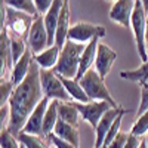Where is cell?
Instances as JSON below:
<instances>
[{
    "instance_id": "6da1fadb",
    "label": "cell",
    "mask_w": 148,
    "mask_h": 148,
    "mask_svg": "<svg viewBox=\"0 0 148 148\" xmlns=\"http://www.w3.org/2000/svg\"><path fill=\"white\" fill-rule=\"evenodd\" d=\"M43 98L45 95L40 83V67L33 59L27 79L15 88V92L8 104L10 111L8 129L12 135L18 138V135L25 127L28 117L31 116L34 108L43 101Z\"/></svg>"
},
{
    "instance_id": "7a4b0ae2",
    "label": "cell",
    "mask_w": 148,
    "mask_h": 148,
    "mask_svg": "<svg viewBox=\"0 0 148 148\" xmlns=\"http://www.w3.org/2000/svg\"><path fill=\"white\" fill-rule=\"evenodd\" d=\"M86 45L74 43L71 40H67L64 47L61 49V55L56 67L53 71L61 77L65 79H76L79 73V65H80V58L84 51Z\"/></svg>"
},
{
    "instance_id": "3957f363",
    "label": "cell",
    "mask_w": 148,
    "mask_h": 148,
    "mask_svg": "<svg viewBox=\"0 0 148 148\" xmlns=\"http://www.w3.org/2000/svg\"><path fill=\"white\" fill-rule=\"evenodd\" d=\"M82 88L84 89V92L88 93L89 99L95 101V102H108L113 108H119L120 105L113 99L110 90L107 89V86L104 83V79L98 74V71L95 68L89 70L84 74V77L80 80Z\"/></svg>"
},
{
    "instance_id": "277c9868",
    "label": "cell",
    "mask_w": 148,
    "mask_h": 148,
    "mask_svg": "<svg viewBox=\"0 0 148 148\" xmlns=\"http://www.w3.org/2000/svg\"><path fill=\"white\" fill-rule=\"evenodd\" d=\"M147 12L144 9V5L141 0L135 2V8L132 12V19H130V28L135 36V42H136V51L142 61V64L148 61L147 53V43H145V31H147Z\"/></svg>"
},
{
    "instance_id": "5b68a950",
    "label": "cell",
    "mask_w": 148,
    "mask_h": 148,
    "mask_svg": "<svg viewBox=\"0 0 148 148\" xmlns=\"http://www.w3.org/2000/svg\"><path fill=\"white\" fill-rule=\"evenodd\" d=\"M5 10H6L5 27H2V28H6L15 37H19V39L27 40V37L30 34V30L33 27L36 18L31 16V15L24 14V12H21V10L8 8V6H5Z\"/></svg>"
},
{
    "instance_id": "8992f818",
    "label": "cell",
    "mask_w": 148,
    "mask_h": 148,
    "mask_svg": "<svg viewBox=\"0 0 148 148\" xmlns=\"http://www.w3.org/2000/svg\"><path fill=\"white\" fill-rule=\"evenodd\" d=\"M40 83H42L43 95L46 98H49L51 101L71 102L68 92L65 90L59 76L53 70H42L40 68Z\"/></svg>"
},
{
    "instance_id": "52a82bcc",
    "label": "cell",
    "mask_w": 148,
    "mask_h": 148,
    "mask_svg": "<svg viewBox=\"0 0 148 148\" xmlns=\"http://www.w3.org/2000/svg\"><path fill=\"white\" fill-rule=\"evenodd\" d=\"M105 34L107 31L102 25L80 21L77 24H74V25H71L68 31V40L74 43H80V45H88L95 37H101L102 39V37H105Z\"/></svg>"
},
{
    "instance_id": "ba28073f",
    "label": "cell",
    "mask_w": 148,
    "mask_h": 148,
    "mask_svg": "<svg viewBox=\"0 0 148 148\" xmlns=\"http://www.w3.org/2000/svg\"><path fill=\"white\" fill-rule=\"evenodd\" d=\"M27 42H28V47L33 52V55H39L49 47V37H47V31L45 27V19L42 15L36 18L33 27L30 30V34L27 37Z\"/></svg>"
},
{
    "instance_id": "9c48e42d",
    "label": "cell",
    "mask_w": 148,
    "mask_h": 148,
    "mask_svg": "<svg viewBox=\"0 0 148 148\" xmlns=\"http://www.w3.org/2000/svg\"><path fill=\"white\" fill-rule=\"evenodd\" d=\"M74 104H76L82 119H84L93 129L98 127V123L101 121V119L105 116L107 111L110 108H113L108 102H95V101H92L89 104H79V102H74Z\"/></svg>"
},
{
    "instance_id": "30bf717a",
    "label": "cell",
    "mask_w": 148,
    "mask_h": 148,
    "mask_svg": "<svg viewBox=\"0 0 148 148\" xmlns=\"http://www.w3.org/2000/svg\"><path fill=\"white\" fill-rule=\"evenodd\" d=\"M125 108H110L105 116L101 119V121L98 123V127L95 129V144H93V148H102L104 147V142L107 139V135L111 129V126H113V123L116 121V119L121 114L125 113Z\"/></svg>"
},
{
    "instance_id": "8fae6325",
    "label": "cell",
    "mask_w": 148,
    "mask_h": 148,
    "mask_svg": "<svg viewBox=\"0 0 148 148\" xmlns=\"http://www.w3.org/2000/svg\"><path fill=\"white\" fill-rule=\"evenodd\" d=\"M49 102H51V99L45 96L43 101L34 108V111L27 120L25 127L22 129L24 133L36 135V136H43V120H45V114H46V110L49 107Z\"/></svg>"
},
{
    "instance_id": "7c38bea8",
    "label": "cell",
    "mask_w": 148,
    "mask_h": 148,
    "mask_svg": "<svg viewBox=\"0 0 148 148\" xmlns=\"http://www.w3.org/2000/svg\"><path fill=\"white\" fill-rule=\"evenodd\" d=\"M0 61H2V80H10V74L14 70V59L10 51V36L6 28H2L0 33Z\"/></svg>"
},
{
    "instance_id": "4fadbf2b",
    "label": "cell",
    "mask_w": 148,
    "mask_h": 148,
    "mask_svg": "<svg viewBox=\"0 0 148 148\" xmlns=\"http://www.w3.org/2000/svg\"><path fill=\"white\" fill-rule=\"evenodd\" d=\"M116 59H117V53L113 49L104 43H99L98 52H96V59H95V70L104 80L110 74V70L113 68V64L116 62Z\"/></svg>"
},
{
    "instance_id": "5bb4252c",
    "label": "cell",
    "mask_w": 148,
    "mask_h": 148,
    "mask_svg": "<svg viewBox=\"0 0 148 148\" xmlns=\"http://www.w3.org/2000/svg\"><path fill=\"white\" fill-rule=\"evenodd\" d=\"M133 8L135 2H132V0H117V2H114L113 8L110 9V19L117 22L121 27L129 28Z\"/></svg>"
},
{
    "instance_id": "9a60e30c",
    "label": "cell",
    "mask_w": 148,
    "mask_h": 148,
    "mask_svg": "<svg viewBox=\"0 0 148 148\" xmlns=\"http://www.w3.org/2000/svg\"><path fill=\"white\" fill-rule=\"evenodd\" d=\"M99 40H101V37H95L90 43L86 45L84 51L82 53V58H80L79 73H77V77H76L77 82H80L89 70H92V65L95 64V59H96V52H98V46H99Z\"/></svg>"
},
{
    "instance_id": "2e32d148",
    "label": "cell",
    "mask_w": 148,
    "mask_h": 148,
    "mask_svg": "<svg viewBox=\"0 0 148 148\" xmlns=\"http://www.w3.org/2000/svg\"><path fill=\"white\" fill-rule=\"evenodd\" d=\"M62 5H64V2H61V0H53L51 10L43 16L45 27H46L47 37H49V47L55 46V36H56V28H58V22H59V15H61Z\"/></svg>"
},
{
    "instance_id": "e0dca14e",
    "label": "cell",
    "mask_w": 148,
    "mask_h": 148,
    "mask_svg": "<svg viewBox=\"0 0 148 148\" xmlns=\"http://www.w3.org/2000/svg\"><path fill=\"white\" fill-rule=\"evenodd\" d=\"M70 2L64 0L62 9H61V15H59V22H58V28H56V36H55V46H58L59 49H62L64 45L68 40V31L71 28L70 25Z\"/></svg>"
},
{
    "instance_id": "ac0fdd59",
    "label": "cell",
    "mask_w": 148,
    "mask_h": 148,
    "mask_svg": "<svg viewBox=\"0 0 148 148\" xmlns=\"http://www.w3.org/2000/svg\"><path fill=\"white\" fill-rule=\"evenodd\" d=\"M33 52L30 51V47L27 49V52L24 53V56L18 61V62L14 65V70H12V74H10V82L16 86H19L24 80L27 79L28 73H30V68H31V62H33Z\"/></svg>"
},
{
    "instance_id": "d6986e66",
    "label": "cell",
    "mask_w": 148,
    "mask_h": 148,
    "mask_svg": "<svg viewBox=\"0 0 148 148\" xmlns=\"http://www.w3.org/2000/svg\"><path fill=\"white\" fill-rule=\"evenodd\" d=\"M53 135L58 136L59 139H62L74 147L80 145V132H79V127L76 126H71L68 123L62 121V120H58L56 126H55V130H53Z\"/></svg>"
},
{
    "instance_id": "ffe728a7",
    "label": "cell",
    "mask_w": 148,
    "mask_h": 148,
    "mask_svg": "<svg viewBox=\"0 0 148 148\" xmlns=\"http://www.w3.org/2000/svg\"><path fill=\"white\" fill-rule=\"evenodd\" d=\"M59 79H61V82H62L65 90L68 92L70 98L73 99V102H79V104H89V102H92L89 99L88 93H86L84 89L82 88L80 82H77L76 79H65V77H61V76H59Z\"/></svg>"
},
{
    "instance_id": "44dd1931",
    "label": "cell",
    "mask_w": 148,
    "mask_h": 148,
    "mask_svg": "<svg viewBox=\"0 0 148 148\" xmlns=\"http://www.w3.org/2000/svg\"><path fill=\"white\" fill-rule=\"evenodd\" d=\"M59 55H61V49L58 46H52V47H47L46 51H43L39 55H33V58L42 70H53L59 61Z\"/></svg>"
},
{
    "instance_id": "7402d4cb",
    "label": "cell",
    "mask_w": 148,
    "mask_h": 148,
    "mask_svg": "<svg viewBox=\"0 0 148 148\" xmlns=\"http://www.w3.org/2000/svg\"><path fill=\"white\" fill-rule=\"evenodd\" d=\"M58 116H59V120H62L65 123L71 126H76L79 127V120H80V113L76 107L74 102H62L59 101V105H58Z\"/></svg>"
},
{
    "instance_id": "603a6c76",
    "label": "cell",
    "mask_w": 148,
    "mask_h": 148,
    "mask_svg": "<svg viewBox=\"0 0 148 148\" xmlns=\"http://www.w3.org/2000/svg\"><path fill=\"white\" fill-rule=\"evenodd\" d=\"M58 105H59V101H51L49 102V107H47L46 114H45V120H43V136L45 138H47L51 133H53L55 126L59 120Z\"/></svg>"
},
{
    "instance_id": "cb8c5ba5",
    "label": "cell",
    "mask_w": 148,
    "mask_h": 148,
    "mask_svg": "<svg viewBox=\"0 0 148 148\" xmlns=\"http://www.w3.org/2000/svg\"><path fill=\"white\" fill-rule=\"evenodd\" d=\"M120 77L123 80L127 82H136L139 84L148 83V61L144 64H141V67H138L136 70H126V71H120Z\"/></svg>"
},
{
    "instance_id": "d4e9b609",
    "label": "cell",
    "mask_w": 148,
    "mask_h": 148,
    "mask_svg": "<svg viewBox=\"0 0 148 148\" xmlns=\"http://www.w3.org/2000/svg\"><path fill=\"white\" fill-rule=\"evenodd\" d=\"M3 3H5V6H8V8L21 10V12H24V14L31 15V16H34V18L39 16V12H37L36 5H34L33 0H6V2H3Z\"/></svg>"
},
{
    "instance_id": "484cf974",
    "label": "cell",
    "mask_w": 148,
    "mask_h": 148,
    "mask_svg": "<svg viewBox=\"0 0 148 148\" xmlns=\"http://www.w3.org/2000/svg\"><path fill=\"white\" fill-rule=\"evenodd\" d=\"M18 139L27 148H49L47 142L43 139V136H36V135H28V133L21 132L18 135Z\"/></svg>"
},
{
    "instance_id": "4316f807",
    "label": "cell",
    "mask_w": 148,
    "mask_h": 148,
    "mask_svg": "<svg viewBox=\"0 0 148 148\" xmlns=\"http://www.w3.org/2000/svg\"><path fill=\"white\" fill-rule=\"evenodd\" d=\"M28 46L25 47V40L19 39V37L10 36V51H12V59H14V65L24 56V53L27 52Z\"/></svg>"
},
{
    "instance_id": "83f0119b",
    "label": "cell",
    "mask_w": 148,
    "mask_h": 148,
    "mask_svg": "<svg viewBox=\"0 0 148 148\" xmlns=\"http://www.w3.org/2000/svg\"><path fill=\"white\" fill-rule=\"evenodd\" d=\"M130 133L135 135V136H138V138L148 135V111H145L141 117L136 119V121L132 125Z\"/></svg>"
},
{
    "instance_id": "f1b7e54d",
    "label": "cell",
    "mask_w": 148,
    "mask_h": 148,
    "mask_svg": "<svg viewBox=\"0 0 148 148\" xmlns=\"http://www.w3.org/2000/svg\"><path fill=\"white\" fill-rule=\"evenodd\" d=\"M0 148H21L19 139L9 132L8 127L0 130Z\"/></svg>"
},
{
    "instance_id": "f546056e",
    "label": "cell",
    "mask_w": 148,
    "mask_h": 148,
    "mask_svg": "<svg viewBox=\"0 0 148 148\" xmlns=\"http://www.w3.org/2000/svg\"><path fill=\"white\" fill-rule=\"evenodd\" d=\"M15 92V84L10 80H2L0 82V108L9 104L10 96Z\"/></svg>"
},
{
    "instance_id": "4dcf8cb0",
    "label": "cell",
    "mask_w": 148,
    "mask_h": 148,
    "mask_svg": "<svg viewBox=\"0 0 148 148\" xmlns=\"http://www.w3.org/2000/svg\"><path fill=\"white\" fill-rule=\"evenodd\" d=\"M145 111H148V83L141 84V101H139V108L136 111V119L141 117Z\"/></svg>"
},
{
    "instance_id": "1f68e13d",
    "label": "cell",
    "mask_w": 148,
    "mask_h": 148,
    "mask_svg": "<svg viewBox=\"0 0 148 148\" xmlns=\"http://www.w3.org/2000/svg\"><path fill=\"white\" fill-rule=\"evenodd\" d=\"M127 139H129V133L127 132H120L117 136L114 138V141L110 144L108 148H125Z\"/></svg>"
},
{
    "instance_id": "d6a6232c",
    "label": "cell",
    "mask_w": 148,
    "mask_h": 148,
    "mask_svg": "<svg viewBox=\"0 0 148 148\" xmlns=\"http://www.w3.org/2000/svg\"><path fill=\"white\" fill-rule=\"evenodd\" d=\"M52 3H53V2H51V0H34L36 9H37V12H39L42 16H45L47 12L51 10Z\"/></svg>"
},
{
    "instance_id": "836d02e7",
    "label": "cell",
    "mask_w": 148,
    "mask_h": 148,
    "mask_svg": "<svg viewBox=\"0 0 148 148\" xmlns=\"http://www.w3.org/2000/svg\"><path fill=\"white\" fill-rule=\"evenodd\" d=\"M47 141L52 142V145H53L55 148H77V147H74V145H71V144H68V142H65V141H62V139H59L58 136H55L53 133H51V135L47 136Z\"/></svg>"
},
{
    "instance_id": "e575fe53",
    "label": "cell",
    "mask_w": 148,
    "mask_h": 148,
    "mask_svg": "<svg viewBox=\"0 0 148 148\" xmlns=\"http://www.w3.org/2000/svg\"><path fill=\"white\" fill-rule=\"evenodd\" d=\"M141 142H142V139H141V138L135 136V135H132V133L129 132V139H127V142H126L125 148H139Z\"/></svg>"
},
{
    "instance_id": "d590c367",
    "label": "cell",
    "mask_w": 148,
    "mask_h": 148,
    "mask_svg": "<svg viewBox=\"0 0 148 148\" xmlns=\"http://www.w3.org/2000/svg\"><path fill=\"white\" fill-rule=\"evenodd\" d=\"M145 43H147V53H148V15H147V31H145Z\"/></svg>"
},
{
    "instance_id": "8d00e7d4",
    "label": "cell",
    "mask_w": 148,
    "mask_h": 148,
    "mask_svg": "<svg viewBox=\"0 0 148 148\" xmlns=\"http://www.w3.org/2000/svg\"><path fill=\"white\" fill-rule=\"evenodd\" d=\"M139 148H147V142H145V138L142 139V142H141V145H139Z\"/></svg>"
},
{
    "instance_id": "74e56055",
    "label": "cell",
    "mask_w": 148,
    "mask_h": 148,
    "mask_svg": "<svg viewBox=\"0 0 148 148\" xmlns=\"http://www.w3.org/2000/svg\"><path fill=\"white\" fill-rule=\"evenodd\" d=\"M145 142H147V148H148V135H147V138H145Z\"/></svg>"
},
{
    "instance_id": "f35d334b",
    "label": "cell",
    "mask_w": 148,
    "mask_h": 148,
    "mask_svg": "<svg viewBox=\"0 0 148 148\" xmlns=\"http://www.w3.org/2000/svg\"><path fill=\"white\" fill-rule=\"evenodd\" d=\"M21 148H27V147H25V145H22V144H21Z\"/></svg>"
}]
</instances>
